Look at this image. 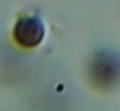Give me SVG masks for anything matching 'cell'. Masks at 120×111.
<instances>
[{
    "label": "cell",
    "mask_w": 120,
    "mask_h": 111,
    "mask_svg": "<svg viewBox=\"0 0 120 111\" xmlns=\"http://www.w3.org/2000/svg\"><path fill=\"white\" fill-rule=\"evenodd\" d=\"M16 36L21 43L33 45L42 38V23L37 18H23L16 26Z\"/></svg>",
    "instance_id": "cell-1"
}]
</instances>
